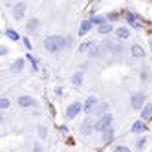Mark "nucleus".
<instances>
[{
	"instance_id": "1",
	"label": "nucleus",
	"mask_w": 152,
	"mask_h": 152,
	"mask_svg": "<svg viewBox=\"0 0 152 152\" xmlns=\"http://www.w3.org/2000/svg\"><path fill=\"white\" fill-rule=\"evenodd\" d=\"M42 46H44V50L48 53H51V55H59V53H62L64 50H68L66 37L64 35H48V37H44Z\"/></svg>"
},
{
	"instance_id": "2",
	"label": "nucleus",
	"mask_w": 152,
	"mask_h": 152,
	"mask_svg": "<svg viewBox=\"0 0 152 152\" xmlns=\"http://www.w3.org/2000/svg\"><path fill=\"white\" fill-rule=\"evenodd\" d=\"M110 126H114V114L112 112H108V114H104L103 117H97L95 119V125H94V128H95V132H104L106 128H110Z\"/></svg>"
},
{
	"instance_id": "3",
	"label": "nucleus",
	"mask_w": 152,
	"mask_h": 152,
	"mask_svg": "<svg viewBox=\"0 0 152 152\" xmlns=\"http://www.w3.org/2000/svg\"><path fill=\"white\" fill-rule=\"evenodd\" d=\"M147 103H148L147 101V95L143 92H134L132 95H130V108H132V110H139L141 112Z\"/></svg>"
},
{
	"instance_id": "4",
	"label": "nucleus",
	"mask_w": 152,
	"mask_h": 152,
	"mask_svg": "<svg viewBox=\"0 0 152 152\" xmlns=\"http://www.w3.org/2000/svg\"><path fill=\"white\" fill-rule=\"evenodd\" d=\"M83 112V101H73L66 106V110H64V117L68 119V121H73L75 117H79V114Z\"/></svg>"
},
{
	"instance_id": "5",
	"label": "nucleus",
	"mask_w": 152,
	"mask_h": 152,
	"mask_svg": "<svg viewBox=\"0 0 152 152\" xmlns=\"http://www.w3.org/2000/svg\"><path fill=\"white\" fill-rule=\"evenodd\" d=\"M101 101H99V97L97 95H88L86 99L83 101V112L86 114V115H92L94 112H95V108H97V104H99Z\"/></svg>"
},
{
	"instance_id": "6",
	"label": "nucleus",
	"mask_w": 152,
	"mask_h": 152,
	"mask_svg": "<svg viewBox=\"0 0 152 152\" xmlns=\"http://www.w3.org/2000/svg\"><path fill=\"white\" fill-rule=\"evenodd\" d=\"M26 11H28V2H15V6H13V9H11V17H13V20H15V22L24 20Z\"/></svg>"
},
{
	"instance_id": "7",
	"label": "nucleus",
	"mask_w": 152,
	"mask_h": 152,
	"mask_svg": "<svg viewBox=\"0 0 152 152\" xmlns=\"http://www.w3.org/2000/svg\"><path fill=\"white\" fill-rule=\"evenodd\" d=\"M94 125H95V121H94L90 115H86L83 121H81V125H79V132H81V136H90L92 132H95Z\"/></svg>"
},
{
	"instance_id": "8",
	"label": "nucleus",
	"mask_w": 152,
	"mask_h": 152,
	"mask_svg": "<svg viewBox=\"0 0 152 152\" xmlns=\"http://www.w3.org/2000/svg\"><path fill=\"white\" fill-rule=\"evenodd\" d=\"M125 20H126V24L132 29H141L143 28V20H141V17L137 13H132V11L125 13Z\"/></svg>"
},
{
	"instance_id": "9",
	"label": "nucleus",
	"mask_w": 152,
	"mask_h": 152,
	"mask_svg": "<svg viewBox=\"0 0 152 152\" xmlns=\"http://www.w3.org/2000/svg\"><path fill=\"white\" fill-rule=\"evenodd\" d=\"M20 108H35L39 103L35 97H31V95H18L17 97V101H15Z\"/></svg>"
},
{
	"instance_id": "10",
	"label": "nucleus",
	"mask_w": 152,
	"mask_h": 152,
	"mask_svg": "<svg viewBox=\"0 0 152 152\" xmlns=\"http://www.w3.org/2000/svg\"><path fill=\"white\" fill-rule=\"evenodd\" d=\"M24 68H26V57H17L11 64H9V72L15 73V75L22 73V72H24Z\"/></svg>"
},
{
	"instance_id": "11",
	"label": "nucleus",
	"mask_w": 152,
	"mask_h": 152,
	"mask_svg": "<svg viewBox=\"0 0 152 152\" xmlns=\"http://www.w3.org/2000/svg\"><path fill=\"white\" fill-rule=\"evenodd\" d=\"M114 35H115V40H128L130 35H132V31H130L128 26H117Z\"/></svg>"
},
{
	"instance_id": "12",
	"label": "nucleus",
	"mask_w": 152,
	"mask_h": 152,
	"mask_svg": "<svg viewBox=\"0 0 152 152\" xmlns=\"http://www.w3.org/2000/svg\"><path fill=\"white\" fill-rule=\"evenodd\" d=\"M40 18L39 17H29V20L26 22V31L28 33H37V31L40 29Z\"/></svg>"
},
{
	"instance_id": "13",
	"label": "nucleus",
	"mask_w": 152,
	"mask_h": 152,
	"mask_svg": "<svg viewBox=\"0 0 152 152\" xmlns=\"http://www.w3.org/2000/svg\"><path fill=\"white\" fill-rule=\"evenodd\" d=\"M130 132L141 136L143 132H147V123H145V121H141V119H137V121H134L132 126H130Z\"/></svg>"
},
{
	"instance_id": "14",
	"label": "nucleus",
	"mask_w": 152,
	"mask_h": 152,
	"mask_svg": "<svg viewBox=\"0 0 152 152\" xmlns=\"http://www.w3.org/2000/svg\"><path fill=\"white\" fill-rule=\"evenodd\" d=\"M130 53H132L134 59H145L147 57V51H145V48L141 44H132L130 46Z\"/></svg>"
},
{
	"instance_id": "15",
	"label": "nucleus",
	"mask_w": 152,
	"mask_h": 152,
	"mask_svg": "<svg viewBox=\"0 0 152 152\" xmlns=\"http://www.w3.org/2000/svg\"><path fill=\"white\" fill-rule=\"evenodd\" d=\"M139 119H141V121H145V123H148L150 119H152V103H147L143 106V110L139 112Z\"/></svg>"
},
{
	"instance_id": "16",
	"label": "nucleus",
	"mask_w": 152,
	"mask_h": 152,
	"mask_svg": "<svg viewBox=\"0 0 152 152\" xmlns=\"http://www.w3.org/2000/svg\"><path fill=\"white\" fill-rule=\"evenodd\" d=\"M94 28H95V26H94V24L90 22L88 18H86V20H83V22L79 24V35H81V37H84V35H88V33H90V31H92Z\"/></svg>"
},
{
	"instance_id": "17",
	"label": "nucleus",
	"mask_w": 152,
	"mask_h": 152,
	"mask_svg": "<svg viewBox=\"0 0 152 152\" xmlns=\"http://www.w3.org/2000/svg\"><path fill=\"white\" fill-rule=\"evenodd\" d=\"M95 31H97V33H99L101 37H106V35L114 33V31H115V28H114V24L106 22V24H103V26H99V28H95Z\"/></svg>"
},
{
	"instance_id": "18",
	"label": "nucleus",
	"mask_w": 152,
	"mask_h": 152,
	"mask_svg": "<svg viewBox=\"0 0 152 152\" xmlns=\"http://www.w3.org/2000/svg\"><path fill=\"white\" fill-rule=\"evenodd\" d=\"M108 112H110V103H106V101H101L99 104H97V108H95V115L97 117H103L104 114H108Z\"/></svg>"
},
{
	"instance_id": "19",
	"label": "nucleus",
	"mask_w": 152,
	"mask_h": 152,
	"mask_svg": "<svg viewBox=\"0 0 152 152\" xmlns=\"http://www.w3.org/2000/svg\"><path fill=\"white\" fill-rule=\"evenodd\" d=\"M88 20L95 26V28H99V26H103V24H106L108 22V18H106V15H90L88 17Z\"/></svg>"
},
{
	"instance_id": "20",
	"label": "nucleus",
	"mask_w": 152,
	"mask_h": 152,
	"mask_svg": "<svg viewBox=\"0 0 152 152\" xmlns=\"http://www.w3.org/2000/svg\"><path fill=\"white\" fill-rule=\"evenodd\" d=\"M94 46H95L94 40H83L79 44V48H77V51L79 53H88V55H90V51L94 50Z\"/></svg>"
},
{
	"instance_id": "21",
	"label": "nucleus",
	"mask_w": 152,
	"mask_h": 152,
	"mask_svg": "<svg viewBox=\"0 0 152 152\" xmlns=\"http://www.w3.org/2000/svg\"><path fill=\"white\" fill-rule=\"evenodd\" d=\"M114 136H115V130H114V126H110V128H106L104 132L101 134V141H103L104 145H108V143H112Z\"/></svg>"
},
{
	"instance_id": "22",
	"label": "nucleus",
	"mask_w": 152,
	"mask_h": 152,
	"mask_svg": "<svg viewBox=\"0 0 152 152\" xmlns=\"http://www.w3.org/2000/svg\"><path fill=\"white\" fill-rule=\"evenodd\" d=\"M4 35L9 39V40H11V42H22V37H20V33H18V31L17 29H11V28H6V31H4Z\"/></svg>"
},
{
	"instance_id": "23",
	"label": "nucleus",
	"mask_w": 152,
	"mask_h": 152,
	"mask_svg": "<svg viewBox=\"0 0 152 152\" xmlns=\"http://www.w3.org/2000/svg\"><path fill=\"white\" fill-rule=\"evenodd\" d=\"M72 84L73 86H83V83H84V72H75L73 75H72Z\"/></svg>"
},
{
	"instance_id": "24",
	"label": "nucleus",
	"mask_w": 152,
	"mask_h": 152,
	"mask_svg": "<svg viewBox=\"0 0 152 152\" xmlns=\"http://www.w3.org/2000/svg\"><path fill=\"white\" fill-rule=\"evenodd\" d=\"M148 145V136H139L137 137V141H136V150L137 152H141V150H145V147Z\"/></svg>"
},
{
	"instance_id": "25",
	"label": "nucleus",
	"mask_w": 152,
	"mask_h": 152,
	"mask_svg": "<svg viewBox=\"0 0 152 152\" xmlns=\"http://www.w3.org/2000/svg\"><path fill=\"white\" fill-rule=\"evenodd\" d=\"M103 53H104L103 46H101V44H95V46H94V50L90 51V55H88V57H92V59H99Z\"/></svg>"
},
{
	"instance_id": "26",
	"label": "nucleus",
	"mask_w": 152,
	"mask_h": 152,
	"mask_svg": "<svg viewBox=\"0 0 152 152\" xmlns=\"http://www.w3.org/2000/svg\"><path fill=\"white\" fill-rule=\"evenodd\" d=\"M110 150L112 152H132V148H130L128 145H125V143H115Z\"/></svg>"
},
{
	"instance_id": "27",
	"label": "nucleus",
	"mask_w": 152,
	"mask_h": 152,
	"mask_svg": "<svg viewBox=\"0 0 152 152\" xmlns=\"http://www.w3.org/2000/svg\"><path fill=\"white\" fill-rule=\"evenodd\" d=\"M37 136L42 139V141H46L48 139V128L44 125H37Z\"/></svg>"
},
{
	"instance_id": "28",
	"label": "nucleus",
	"mask_w": 152,
	"mask_h": 152,
	"mask_svg": "<svg viewBox=\"0 0 152 152\" xmlns=\"http://www.w3.org/2000/svg\"><path fill=\"white\" fill-rule=\"evenodd\" d=\"M26 59L29 61V64H31V68H33V72H39V61H37V57H35V55H31V53H28Z\"/></svg>"
},
{
	"instance_id": "29",
	"label": "nucleus",
	"mask_w": 152,
	"mask_h": 152,
	"mask_svg": "<svg viewBox=\"0 0 152 152\" xmlns=\"http://www.w3.org/2000/svg\"><path fill=\"white\" fill-rule=\"evenodd\" d=\"M11 106V99L9 97H0V110H7Z\"/></svg>"
},
{
	"instance_id": "30",
	"label": "nucleus",
	"mask_w": 152,
	"mask_h": 152,
	"mask_svg": "<svg viewBox=\"0 0 152 152\" xmlns=\"http://www.w3.org/2000/svg\"><path fill=\"white\" fill-rule=\"evenodd\" d=\"M106 18H108V22H110V24H114L115 20L119 18V13H117V11H110V13L106 15Z\"/></svg>"
},
{
	"instance_id": "31",
	"label": "nucleus",
	"mask_w": 152,
	"mask_h": 152,
	"mask_svg": "<svg viewBox=\"0 0 152 152\" xmlns=\"http://www.w3.org/2000/svg\"><path fill=\"white\" fill-rule=\"evenodd\" d=\"M139 77H141V83H147V81L150 79V73H148V70H147V68H143V70H141V75H139Z\"/></svg>"
},
{
	"instance_id": "32",
	"label": "nucleus",
	"mask_w": 152,
	"mask_h": 152,
	"mask_svg": "<svg viewBox=\"0 0 152 152\" xmlns=\"http://www.w3.org/2000/svg\"><path fill=\"white\" fill-rule=\"evenodd\" d=\"M22 44H24V48H26L28 51H31V48H33V44H31L29 37H22Z\"/></svg>"
},
{
	"instance_id": "33",
	"label": "nucleus",
	"mask_w": 152,
	"mask_h": 152,
	"mask_svg": "<svg viewBox=\"0 0 152 152\" xmlns=\"http://www.w3.org/2000/svg\"><path fill=\"white\" fill-rule=\"evenodd\" d=\"M62 94H64L62 86H55V88H53V95H55V97H62Z\"/></svg>"
},
{
	"instance_id": "34",
	"label": "nucleus",
	"mask_w": 152,
	"mask_h": 152,
	"mask_svg": "<svg viewBox=\"0 0 152 152\" xmlns=\"http://www.w3.org/2000/svg\"><path fill=\"white\" fill-rule=\"evenodd\" d=\"M7 53H9V50H7V46H4V44H2V46H0V57H6V55H7Z\"/></svg>"
},
{
	"instance_id": "35",
	"label": "nucleus",
	"mask_w": 152,
	"mask_h": 152,
	"mask_svg": "<svg viewBox=\"0 0 152 152\" xmlns=\"http://www.w3.org/2000/svg\"><path fill=\"white\" fill-rule=\"evenodd\" d=\"M31 152H44V147H42L40 143H35V145H33V150H31Z\"/></svg>"
},
{
	"instance_id": "36",
	"label": "nucleus",
	"mask_w": 152,
	"mask_h": 152,
	"mask_svg": "<svg viewBox=\"0 0 152 152\" xmlns=\"http://www.w3.org/2000/svg\"><path fill=\"white\" fill-rule=\"evenodd\" d=\"M66 46H68V50L73 46V37L72 35H66Z\"/></svg>"
},
{
	"instance_id": "37",
	"label": "nucleus",
	"mask_w": 152,
	"mask_h": 152,
	"mask_svg": "<svg viewBox=\"0 0 152 152\" xmlns=\"http://www.w3.org/2000/svg\"><path fill=\"white\" fill-rule=\"evenodd\" d=\"M59 130H61L62 134H68V126H66V125H61V126H59Z\"/></svg>"
},
{
	"instance_id": "38",
	"label": "nucleus",
	"mask_w": 152,
	"mask_h": 152,
	"mask_svg": "<svg viewBox=\"0 0 152 152\" xmlns=\"http://www.w3.org/2000/svg\"><path fill=\"white\" fill-rule=\"evenodd\" d=\"M148 44H150V51H152V39H150V42H148Z\"/></svg>"
},
{
	"instance_id": "39",
	"label": "nucleus",
	"mask_w": 152,
	"mask_h": 152,
	"mask_svg": "<svg viewBox=\"0 0 152 152\" xmlns=\"http://www.w3.org/2000/svg\"><path fill=\"white\" fill-rule=\"evenodd\" d=\"M150 152H152V148H150Z\"/></svg>"
}]
</instances>
